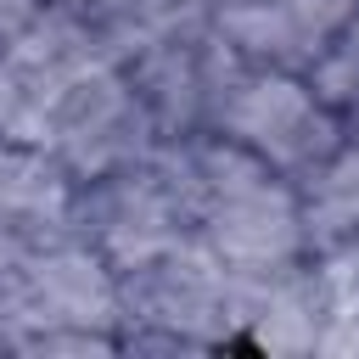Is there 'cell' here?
Listing matches in <instances>:
<instances>
[{
  "mask_svg": "<svg viewBox=\"0 0 359 359\" xmlns=\"http://www.w3.org/2000/svg\"><path fill=\"white\" fill-rule=\"evenodd\" d=\"M163 146L191 191L196 241L219 264H230L236 275H264V269L309 258L297 180L275 174L269 163H258L247 146L224 140L219 129L163 140Z\"/></svg>",
  "mask_w": 359,
  "mask_h": 359,
  "instance_id": "1",
  "label": "cell"
},
{
  "mask_svg": "<svg viewBox=\"0 0 359 359\" xmlns=\"http://www.w3.org/2000/svg\"><path fill=\"white\" fill-rule=\"evenodd\" d=\"M241 286L196 236L118 269V353H224L241 348Z\"/></svg>",
  "mask_w": 359,
  "mask_h": 359,
  "instance_id": "2",
  "label": "cell"
},
{
  "mask_svg": "<svg viewBox=\"0 0 359 359\" xmlns=\"http://www.w3.org/2000/svg\"><path fill=\"white\" fill-rule=\"evenodd\" d=\"M67 236L95 247L112 269H135V264L191 241L196 236L191 191L174 168L168 146L157 140L146 163H129L101 180H79L73 202H67Z\"/></svg>",
  "mask_w": 359,
  "mask_h": 359,
  "instance_id": "3",
  "label": "cell"
},
{
  "mask_svg": "<svg viewBox=\"0 0 359 359\" xmlns=\"http://www.w3.org/2000/svg\"><path fill=\"white\" fill-rule=\"evenodd\" d=\"M28 140H39L79 185V180H101V174H118L129 163H146L163 135H157L140 90L129 84V73L95 67L84 79H73L67 90H56L34 112Z\"/></svg>",
  "mask_w": 359,
  "mask_h": 359,
  "instance_id": "4",
  "label": "cell"
},
{
  "mask_svg": "<svg viewBox=\"0 0 359 359\" xmlns=\"http://www.w3.org/2000/svg\"><path fill=\"white\" fill-rule=\"evenodd\" d=\"M224 140L247 146L258 163H269L286 180L314 174L348 135V118L314 95L303 73H275V67H247L236 90L219 107L213 123Z\"/></svg>",
  "mask_w": 359,
  "mask_h": 359,
  "instance_id": "5",
  "label": "cell"
},
{
  "mask_svg": "<svg viewBox=\"0 0 359 359\" xmlns=\"http://www.w3.org/2000/svg\"><path fill=\"white\" fill-rule=\"evenodd\" d=\"M123 73L140 90L157 135L185 140V135H208L219 123V107L236 90V79L247 73V62L224 45V34L208 17V22H185V28L146 39L123 62Z\"/></svg>",
  "mask_w": 359,
  "mask_h": 359,
  "instance_id": "6",
  "label": "cell"
},
{
  "mask_svg": "<svg viewBox=\"0 0 359 359\" xmlns=\"http://www.w3.org/2000/svg\"><path fill=\"white\" fill-rule=\"evenodd\" d=\"M359 0H219L213 28L247 67L309 73Z\"/></svg>",
  "mask_w": 359,
  "mask_h": 359,
  "instance_id": "7",
  "label": "cell"
},
{
  "mask_svg": "<svg viewBox=\"0 0 359 359\" xmlns=\"http://www.w3.org/2000/svg\"><path fill=\"white\" fill-rule=\"evenodd\" d=\"M331 297L309 258L247 275L241 286V348L269 359H320L331 331Z\"/></svg>",
  "mask_w": 359,
  "mask_h": 359,
  "instance_id": "8",
  "label": "cell"
},
{
  "mask_svg": "<svg viewBox=\"0 0 359 359\" xmlns=\"http://www.w3.org/2000/svg\"><path fill=\"white\" fill-rule=\"evenodd\" d=\"M6 56H11V67L22 73V84L34 95V112L56 90H67L73 79H84L95 67H123V56H118L112 34L101 28V17L84 11V6H56V0H45L28 17V28L6 45Z\"/></svg>",
  "mask_w": 359,
  "mask_h": 359,
  "instance_id": "9",
  "label": "cell"
},
{
  "mask_svg": "<svg viewBox=\"0 0 359 359\" xmlns=\"http://www.w3.org/2000/svg\"><path fill=\"white\" fill-rule=\"evenodd\" d=\"M73 202V174L28 135H0V219L62 224Z\"/></svg>",
  "mask_w": 359,
  "mask_h": 359,
  "instance_id": "10",
  "label": "cell"
},
{
  "mask_svg": "<svg viewBox=\"0 0 359 359\" xmlns=\"http://www.w3.org/2000/svg\"><path fill=\"white\" fill-rule=\"evenodd\" d=\"M297 202H303V241H309V252L359 230V129H348L342 146L314 174L297 180Z\"/></svg>",
  "mask_w": 359,
  "mask_h": 359,
  "instance_id": "11",
  "label": "cell"
},
{
  "mask_svg": "<svg viewBox=\"0 0 359 359\" xmlns=\"http://www.w3.org/2000/svg\"><path fill=\"white\" fill-rule=\"evenodd\" d=\"M309 84H314V95L320 101H331L342 118L359 107V6H353V17L337 28V39L320 50V62L303 73Z\"/></svg>",
  "mask_w": 359,
  "mask_h": 359,
  "instance_id": "12",
  "label": "cell"
},
{
  "mask_svg": "<svg viewBox=\"0 0 359 359\" xmlns=\"http://www.w3.org/2000/svg\"><path fill=\"white\" fill-rule=\"evenodd\" d=\"M309 264H314V275L331 297V314H359V230L314 247Z\"/></svg>",
  "mask_w": 359,
  "mask_h": 359,
  "instance_id": "13",
  "label": "cell"
},
{
  "mask_svg": "<svg viewBox=\"0 0 359 359\" xmlns=\"http://www.w3.org/2000/svg\"><path fill=\"white\" fill-rule=\"evenodd\" d=\"M67 236V219L62 224H28V219H0V275H11L28 252H39L45 241Z\"/></svg>",
  "mask_w": 359,
  "mask_h": 359,
  "instance_id": "14",
  "label": "cell"
},
{
  "mask_svg": "<svg viewBox=\"0 0 359 359\" xmlns=\"http://www.w3.org/2000/svg\"><path fill=\"white\" fill-rule=\"evenodd\" d=\"M28 129H34V95L11 67V56L0 50V135H28Z\"/></svg>",
  "mask_w": 359,
  "mask_h": 359,
  "instance_id": "15",
  "label": "cell"
},
{
  "mask_svg": "<svg viewBox=\"0 0 359 359\" xmlns=\"http://www.w3.org/2000/svg\"><path fill=\"white\" fill-rule=\"evenodd\" d=\"M320 359H359V314H337L331 320Z\"/></svg>",
  "mask_w": 359,
  "mask_h": 359,
  "instance_id": "16",
  "label": "cell"
},
{
  "mask_svg": "<svg viewBox=\"0 0 359 359\" xmlns=\"http://www.w3.org/2000/svg\"><path fill=\"white\" fill-rule=\"evenodd\" d=\"M39 6H45V0H0V50L28 28V17H34Z\"/></svg>",
  "mask_w": 359,
  "mask_h": 359,
  "instance_id": "17",
  "label": "cell"
},
{
  "mask_svg": "<svg viewBox=\"0 0 359 359\" xmlns=\"http://www.w3.org/2000/svg\"><path fill=\"white\" fill-rule=\"evenodd\" d=\"M56 6H84V11H95V6H107V0H56Z\"/></svg>",
  "mask_w": 359,
  "mask_h": 359,
  "instance_id": "18",
  "label": "cell"
},
{
  "mask_svg": "<svg viewBox=\"0 0 359 359\" xmlns=\"http://www.w3.org/2000/svg\"><path fill=\"white\" fill-rule=\"evenodd\" d=\"M348 129H359V107H353V112H348Z\"/></svg>",
  "mask_w": 359,
  "mask_h": 359,
  "instance_id": "19",
  "label": "cell"
}]
</instances>
